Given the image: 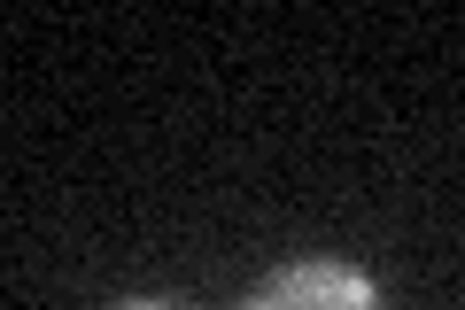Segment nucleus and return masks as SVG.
<instances>
[{
    "label": "nucleus",
    "mask_w": 465,
    "mask_h": 310,
    "mask_svg": "<svg viewBox=\"0 0 465 310\" xmlns=\"http://www.w3.org/2000/svg\"><path fill=\"white\" fill-rule=\"evenodd\" d=\"M124 310H171V303H124Z\"/></svg>",
    "instance_id": "obj_2"
},
{
    "label": "nucleus",
    "mask_w": 465,
    "mask_h": 310,
    "mask_svg": "<svg viewBox=\"0 0 465 310\" xmlns=\"http://www.w3.org/2000/svg\"><path fill=\"white\" fill-rule=\"evenodd\" d=\"M249 310H381V303H372V287L357 272H341V264H295V272H280Z\"/></svg>",
    "instance_id": "obj_1"
}]
</instances>
